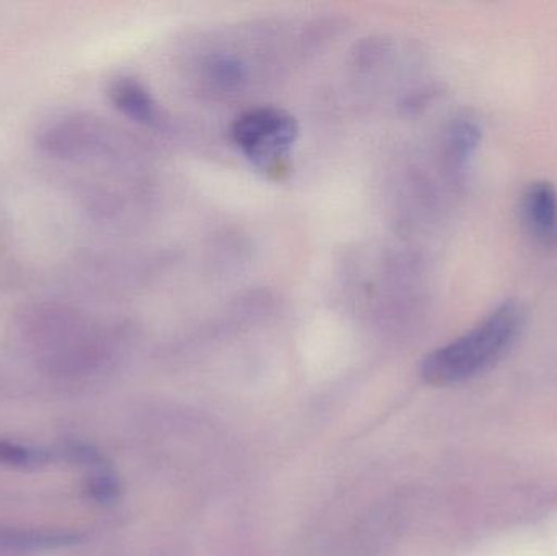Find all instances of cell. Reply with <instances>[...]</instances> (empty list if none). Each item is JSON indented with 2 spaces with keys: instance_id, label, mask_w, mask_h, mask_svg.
I'll use <instances>...</instances> for the list:
<instances>
[{
  "instance_id": "1",
  "label": "cell",
  "mask_w": 557,
  "mask_h": 556,
  "mask_svg": "<svg viewBox=\"0 0 557 556\" xmlns=\"http://www.w3.org/2000/svg\"><path fill=\"white\" fill-rule=\"evenodd\" d=\"M522 307L500 304L483 322L422 361L421 375L435 387L460 384L493 366L510 348L522 329Z\"/></svg>"
},
{
  "instance_id": "2",
  "label": "cell",
  "mask_w": 557,
  "mask_h": 556,
  "mask_svg": "<svg viewBox=\"0 0 557 556\" xmlns=\"http://www.w3.org/2000/svg\"><path fill=\"white\" fill-rule=\"evenodd\" d=\"M298 137L295 118L276 107L245 111L232 126V139L251 165L267 173L284 170Z\"/></svg>"
},
{
  "instance_id": "3",
  "label": "cell",
  "mask_w": 557,
  "mask_h": 556,
  "mask_svg": "<svg viewBox=\"0 0 557 556\" xmlns=\"http://www.w3.org/2000/svg\"><path fill=\"white\" fill-rule=\"evenodd\" d=\"M522 214L527 227L535 237L549 238L557 225V195L549 182H533L522 198Z\"/></svg>"
},
{
  "instance_id": "4",
  "label": "cell",
  "mask_w": 557,
  "mask_h": 556,
  "mask_svg": "<svg viewBox=\"0 0 557 556\" xmlns=\"http://www.w3.org/2000/svg\"><path fill=\"white\" fill-rule=\"evenodd\" d=\"M110 98L114 107L137 123L149 124L156 120L157 104L150 91L133 77H121L111 84Z\"/></svg>"
},
{
  "instance_id": "5",
  "label": "cell",
  "mask_w": 557,
  "mask_h": 556,
  "mask_svg": "<svg viewBox=\"0 0 557 556\" xmlns=\"http://www.w3.org/2000/svg\"><path fill=\"white\" fill-rule=\"evenodd\" d=\"M481 143V129L473 121H457L448 133V149L457 165H465Z\"/></svg>"
},
{
  "instance_id": "6",
  "label": "cell",
  "mask_w": 557,
  "mask_h": 556,
  "mask_svg": "<svg viewBox=\"0 0 557 556\" xmlns=\"http://www.w3.org/2000/svg\"><path fill=\"white\" fill-rule=\"evenodd\" d=\"M209 74L215 84L224 88L240 87L245 81V69L234 58H218L209 65Z\"/></svg>"
},
{
  "instance_id": "7",
  "label": "cell",
  "mask_w": 557,
  "mask_h": 556,
  "mask_svg": "<svg viewBox=\"0 0 557 556\" xmlns=\"http://www.w3.org/2000/svg\"><path fill=\"white\" fill-rule=\"evenodd\" d=\"M48 456L42 450L29 449L18 444L0 443V462L13 467L38 466L46 462Z\"/></svg>"
}]
</instances>
